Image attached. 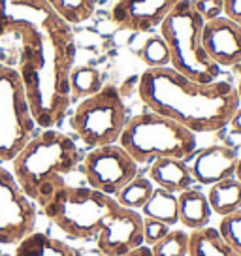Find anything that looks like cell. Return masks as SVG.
Returning <instances> with one entry per match:
<instances>
[{"label": "cell", "mask_w": 241, "mask_h": 256, "mask_svg": "<svg viewBox=\"0 0 241 256\" xmlns=\"http://www.w3.org/2000/svg\"><path fill=\"white\" fill-rule=\"evenodd\" d=\"M217 232L228 247L241 254V209L226 216H220Z\"/></svg>", "instance_id": "484cf974"}, {"label": "cell", "mask_w": 241, "mask_h": 256, "mask_svg": "<svg viewBox=\"0 0 241 256\" xmlns=\"http://www.w3.org/2000/svg\"><path fill=\"white\" fill-rule=\"evenodd\" d=\"M211 211L218 216H226L241 209V183L236 177L211 184L208 192Z\"/></svg>", "instance_id": "ac0fdd59"}, {"label": "cell", "mask_w": 241, "mask_h": 256, "mask_svg": "<svg viewBox=\"0 0 241 256\" xmlns=\"http://www.w3.org/2000/svg\"><path fill=\"white\" fill-rule=\"evenodd\" d=\"M154 190V184L149 177H144L138 174L130 183H126L115 196V200L119 206L126 209H134V211H140L144 208L147 200L151 198V194Z\"/></svg>", "instance_id": "44dd1931"}, {"label": "cell", "mask_w": 241, "mask_h": 256, "mask_svg": "<svg viewBox=\"0 0 241 256\" xmlns=\"http://www.w3.org/2000/svg\"><path fill=\"white\" fill-rule=\"evenodd\" d=\"M48 2L70 24L85 23L96 8V0H48Z\"/></svg>", "instance_id": "603a6c76"}, {"label": "cell", "mask_w": 241, "mask_h": 256, "mask_svg": "<svg viewBox=\"0 0 241 256\" xmlns=\"http://www.w3.org/2000/svg\"><path fill=\"white\" fill-rule=\"evenodd\" d=\"M177 202H179V222L183 224L188 232L208 228L213 211H211L206 192L190 186L177 194Z\"/></svg>", "instance_id": "2e32d148"}, {"label": "cell", "mask_w": 241, "mask_h": 256, "mask_svg": "<svg viewBox=\"0 0 241 256\" xmlns=\"http://www.w3.org/2000/svg\"><path fill=\"white\" fill-rule=\"evenodd\" d=\"M104 87L102 74L92 66H74L70 74V90H72V102L74 100H83L87 96L96 94L100 88Z\"/></svg>", "instance_id": "7402d4cb"}, {"label": "cell", "mask_w": 241, "mask_h": 256, "mask_svg": "<svg viewBox=\"0 0 241 256\" xmlns=\"http://www.w3.org/2000/svg\"><path fill=\"white\" fill-rule=\"evenodd\" d=\"M194 8L204 21H211L224 14V0H194Z\"/></svg>", "instance_id": "83f0119b"}, {"label": "cell", "mask_w": 241, "mask_h": 256, "mask_svg": "<svg viewBox=\"0 0 241 256\" xmlns=\"http://www.w3.org/2000/svg\"><path fill=\"white\" fill-rule=\"evenodd\" d=\"M234 177L241 183V156H240V160H238V166H236V174H234Z\"/></svg>", "instance_id": "1f68e13d"}, {"label": "cell", "mask_w": 241, "mask_h": 256, "mask_svg": "<svg viewBox=\"0 0 241 256\" xmlns=\"http://www.w3.org/2000/svg\"><path fill=\"white\" fill-rule=\"evenodd\" d=\"M138 94L151 112L176 120L194 134L222 130L240 108L238 90L230 81L200 83L172 66L147 68L138 81Z\"/></svg>", "instance_id": "7a4b0ae2"}, {"label": "cell", "mask_w": 241, "mask_h": 256, "mask_svg": "<svg viewBox=\"0 0 241 256\" xmlns=\"http://www.w3.org/2000/svg\"><path fill=\"white\" fill-rule=\"evenodd\" d=\"M0 42L12 46L38 128H55L72 104V24L48 0H0Z\"/></svg>", "instance_id": "6da1fadb"}, {"label": "cell", "mask_w": 241, "mask_h": 256, "mask_svg": "<svg viewBox=\"0 0 241 256\" xmlns=\"http://www.w3.org/2000/svg\"><path fill=\"white\" fill-rule=\"evenodd\" d=\"M14 256H76L72 247L44 232H30L16 243Z\"/></svg>", "instance_id": "e0dca14e"}, {"label": "cell", "mask_w": 241, "mask_h": 256, "mask_svg": "<svg viewBox=\"0 0 241 256\" xmlns=\"http://www.w3.org/2000/svg\"><path fill=\"white\" fill-rule=\"evenodd\" d=\"M204 17L194 0H181L160 23V36L170 49V66L185 78L200 83L220 80L222 68L211 60L204 48Z\"/></svg>", "instance_id": "277c9868"}, {"label": "cell", "mask_w": 241, "mask_h": 256, "mask_svg": "<svg viewBox=\"0 0 241 256\" xmlns=\"http://www.w3.org/2000/svg\"><path fill=\"white\" fill-rule=\"evenodd\" d=\"M140 56L147 64V68H166V66H170V49L162 36L147 38Z\"/></svg>", "instance_id": "d4e9b609"}, {"label": "cell", "mask_w": 241, "mask_h": 256, "mask_svg": "<svg viewBox=\"0 0 241 256\" xmlns=\"http://www.w3.org/2000/svg\"><path fill=\"white\" fill-rule=\"evenodd\" d=\"M188 256H241L234 248L226 245L218 236L217 228L208 226L196 232H190L188 241Z\"/></svg>", "instance_id": "ffe728a7"}, {"label": "cell", "mask_w": 241, "mask_h": 256, "mask_svg": "<svg viewBox=\"0 0 241 256\" xmlns=\"http://www.w3.org/2000/svg\"><path fill=\"white\" fill-rule=\"evenodd\" d=\"M236 90H238V98H240V106H241V80H240V85L236 87Z\"/></svg>", "instance_id": "836d02e7"}, {"label": "cell", "mask_w": 241, "mask_h": 256, "mask_svg": "<svg viewBox=\"0 0 241 256\" xmlns=\"http://www.w3.org/2000/svg\"><path fill=\"white\" fill-rule=\"evenodd\" d=\"M190 232L172 228L158 243L151 247L153 256H188Z\"/></svg>", "instance_id": "cb8c5ba5"}, {"label": "cell", "mask_w": 241, "mask_h": 256, "mask_svg": "<svg viewBox=\"0 0 241 256\" xmlns=\"http://www.w3.org/2000/svg\"><path fill=\"white\" fill-rule=\"evenodd\" d=\"M228 126H230V130H232V134L241 136V106L232 115V119H230V122H228Z\"/></svg>", "instance_id": "f546056e"}, {"label": "cell", "mask_w": 241, "mask_h": 256, "mask_svg": "<svg viewBox=\"0 0 241 256\" xmlns=\"http://www.w3.org/2000/svg\"><path fill=\"white\" fill-rule=\"evenodd\" d=\"M149 179L153 181L154 186L166 188L174 194L190 188L194 183L188 162L179 158H158L151 162Z\"/></svg>", "instance_id": "9a60e30c"}, {"label": "cell", "mask_w": 241, "mask_h": 256, "mask_svg": "<svg viewBox=\"0 0 241 256\" xmlns=\"http://www.w3.org/2000/svg\"><path fill=\"white\" fill-rule=\"evenodd\" d=\"M81 174L90 188L117 196V192L138 176V162L119 144L94 147L81 158Z\"/></svg>", "instance_id": "9c48e42d"}, {"label": "cell", "mask_w": 241, "mask_h": 256, "mask_svg": "<svg viewBox=\"0 0 241 256\" xmlns=\"http://www.w3.org/2000/svg\"><path fill=\"white\" fill-rule=\"evenodd\" d=\"M119 145L138 162L151 164L158 158L190 160L196 152V134L160 113L145 112L128 119Z\"/></svg>", "instance_id": "5b68a950"}, {"label": "cell", "mask_w": 241, "mask_h": 256, "mask_svg": "<svg viewBox=\"0 0 241 256\" xmlns=\"http://www.w3.org/2000/svg\"><path fill=\"white\" fill-rule=\"evenodd\" d=\"M38 209L12 172L0 164V245H16L34 232Z\"/></svg>", "instance_id": "30bf717a"}, {"label": "cell", "mask_w": 241, "mask_h": 256, "mask_svg": "<svg viewBox=\"0 0 241 256\" xmlns=\"http://www.w3.org/2000/svg\"><path fill=\"white\" fill-rule=\"evenodd\" d=\"M96 247L104 256H120L144 245V216L119 206L96 234Z\"/></svg>", "instance_id": "8fae6325"}, {"label": "cell", "mask_w": 241, "mask_h": 256, "mask_svg": "<svg viewBox=\"0 0 241 256\" xmlns=\"http://www.w3.org/2000/svg\"><path fill=\"white\" fill-rule=\"evenodd\" d=\"M36 132L23 81L14 66L0 62V164L16 158Z\"/></svg>", "instance_id": "ba28073f"}, {"label": "cell", "mask_w": 241, "mask_h": 256, "mask_svg": "<svg viewBox=\"0 0 241 256\" xmlns=\"http://www.w3.org/2000/svg\"><path fill=\"white\" fill-rule=\"evenodd\" d=\"M234 72H236V74H238V76L241 78V62H238L236 66H234Z\"/></svg>", "instance_id": "d6a6232c"}, {"label": "cell", "mask_w": 241, "mask_h": 256, "mask_svg": "<svg viewBox=\"0 0 241 256\" xmlns=\"http://www.w3.org/2000/svg\"><path fill=\"white\" fill-rule=\"evenodd\" d=\"M142 216L147 218H156L160 222H166L168 226H176L179 222V202H177V194L154 186L151 198L147 200L144 208L140 209Z\"/></svg>", "instance_id": "d6986e66"}, {"label": "cell", "mask_w": 241, "mask_h": 256, "mask_svg": "<svg viewBox=\"0 0 241 256\" xmlns=\"http://www.w3.org/2000/svg\"><path fill=\"white\" fill-rule=\"evenodd\" d=\"M0 256H2V245H0Z\"/></svg>", "instance_id": "e575fe53"}, {"label": "cell", "mask_w": 241, "mask_h": 256, "mask_svg": "<svg viewBox=\"0 0 241 256\" xmlns=\"http://www.w3.org/2000/svg\"><path fill=\"white\" fill-rule=\"evenodd\" d=\"M224 17L241 24V0H224Z\"/></svg>", "instance_id": "f1b7e54d"}, {"label": "cell", "mask_w": 241, "mask_h": 256, "mask_svg": "<svg viewBox=\"0 0 241 256\" xmlns=\"http://www.w3.org/2000/svg\"><path fill=\"white\" fill-rule=\"evenodd\" d=\"M119 208L113 196L90 186H58L40 206L44 215L70 240L90 241L96 238L106 218Z\"/></svg>", "instance_id": "8992f818"}, {"label": "cell", "mask_w": 241, "mask_h": 256, "mask_svg": "<svg viewBox=\"0 0 241 256\" xmlns=\"http://www.w3.org/2000/svg\"><path fill=\"white\" fill-rule=\"evenodd\" d=\"M81 151L72 138L55 128H40L12 160V174L21 190L40 208L66 184V177L81 164Z\"/></svg>", "instance_id": "3957f363"}, {"label": "cell", "mask_w": 241, "mask_h": 256, "mask_svg": "<svg viewBox=\"0 0 241 256\" xmlns=\"http://www.w3.org/2000/svg\"><path fill=\"white\" fill-rule=\"evenodd\" d=\"M120 256H153V252H151V247L140 245V247L132 248V250H128V252H124V254H120Z\"/></svg>", "instance_id": "4dcf8cb0"}, {"label": "cell", "mask_w": 241, "mask_h": 256, "mask_svg": "<svg viewBox=\"0 0 241 256\" xmlns=\"http://www.w3.org/2000/svg\"><path fill=\"white\" fill-rule=\"evenodd\" d=\"M72 128L83 144L94 149L119 144V138L128 122L126 106L119 88L104 85L96 94L83 98L72 115Z\"/></svg>", "instance_id": "52a82bcc"}, {"label": "cell", "mask_w": 241, "mask_h": 256, "mask_svg": "<svg viewBox=\"0 0 241 256\" xmlns=\"http://www.w3.org/2000/svg\"><path fill=\"white\" fill-rule=\"evenodd\" d=\"M170 230H172V226H168L166 222L144 216V245L153 247L154 243H158Z\"/></svg>", "instance_id": "4316f807"}, {"label": "cell", "mask_w": 241, "mask_h": 256, "mask_svg": "<svg viewBox=\"0 0 241 256\" xmlns=\"http://www.w3.org/2000/svg\"><path fill=\"white\" fill-rule=\"evenodd\" d=\"M204 48L220 68H234L241 62V24L220 16L204 24Z\"/></svg>", "instance_id": "4fadbf2b"}, {"label": "cell", "mask_w": 241, "mask_h": 256, "mask_svg": "<svg viewBox=\"0 0 241 256\" xmlns=\"http://www.w3.org/2000/svg\"><path fill=\"white\" fill-rule=\"evenodd\" d=\"M238 152L232 147L226 145H211L202 151H196L190 156V174L194 177V183L211 186V184L230 179L236 174L238 166Z\"/></svg>", "instance_id": "5bb4252c"}, {"label": "cell", "mask_w": 241, "mask_h": 256, "mask_svg": "<svg viewBox=\"0 0 241 256\" xmlns=\"http://www.w3.org/2000/svg\"><path fill=\"white\" fill-rule=\"evenodd\" d=\"M181 0H119L112 8V21L119 28L147 32L160 26L164 17Z\"/></svg>", "instance_id": "7c38bea8"}]
</instances>
